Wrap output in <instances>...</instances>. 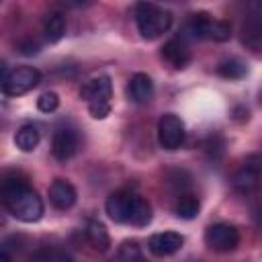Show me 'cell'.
<instances>
[{"mask_svg": "<svg viewBox=\"0 0 262 262\" xmlns=\"http://www.w3.org/2000/svg\"><path fill=\"white\" fill-rule=\"evenodd\" d=\"M0 199L6 211L25 223H35L43 217V201L41 196L27 184V180L18 176L4 178L0 184Z\"/></svg>", "mask_w": 262, "mask_h": 262, "instance_id": "obj_1", "label": "cell"}, {"mask_svg": "<svg viewBox=\"0 0 262 262\" xmlns=\"http://www.w3.org/2000/svg\"><path fill=\"white\" fill-rule=\"evenodd\" d=\"M135 20H137V29L143 39H158L170 29L172 14L156 4L141 2L135 6Z\"/></svg>", "mask_w": 262, "mask_h": 262, "instance_id": "obj_2", "label": "cell"}, {"mask_svg": "<svg viewBox=\"0 0 262 262\" xmlns=\"http://www.w3.org/2000/svg\"><path fill=\"white\" fill-rule=\"evenodd\" d=\"M188 33L194 39H211V41H229L231 39V25L227 20H215L207 12H196L188 20Z\"/></svg>", "mask_w": 262, "mask_h": 262, "instance_id": "obj_3", "label": "cell"}, {"mask_svg": "<svg viewBox=\"0 0 262 262\" xmlns=\"http://www.w3.org/2000/svg\"><path fill=\"white\" fill-rule=\"evenodd\" d=\"M39 82H41V72L37 68L23 66V68H16L6 74L2 92L8 96H20V94H27L29 90H33Z\"/></svg>", "mask_w": 262, "mask_h": 262, "instance_id": "obj_4", "label": "cell"}, {"mask_svg": "<svg viewBox=\"0 0 262 262\" xmlns=\"http://www.w3.org/2000/svg\"><path fill=\"white\" fill-rule=\"evenodd\" d=\"M184 123L178 115L166 113L158 123V141L164 149H178L184 143Z\"/></svg>", "mask_w": 262, "mask_h": 262, "instance_id": "obj_5", "label": "cell"}, {"mask_svg": "<svg viewBox=\"0 0 262 262\" xmlns=\"http://www.w3.org/2000/svg\"><path fill=\"white\" fill-rule=\"evenodd\" d=\"M239 233L233 225L227 223H213L205 229V244L215 252H229L237 246Z\"/></svg>", "mask_w": 262, "mask_h": 262, "instance_id": "obj_6", "label": "cell"}, {"mask_svg": "<svg viewBox=\"0 0 262 262\" xmlns=\"http://www.w3.org/2000/svg\"><path fill=\"white\" fill-rule=\"evenodd\" d=\"M80 96L90 102H108L113 96V84L108 76H94L86 80L80 88Z\"/></svg>", "mask_w": 262, "mask_h": 262, "instance_id": "obj_7", "label": "cell"}, {"mask_svg": "<svg viewBox=\"0 0 262 262\" xmlns=\"http://www.w3.org/2000/svg\"><path fill=\"white\" fill-rule=\"evenodd\" d=\"M78 151V135L74 129H57L51 139V154L55 160L66 162Z\"/></svg>", "mask_w": 262, "mask_h": 262, "instance_id": "obj_8", "label": "cell"}, {"mask_svg": "<svg viewBox=\"0 0 262 262\" xmlns=\"http://www.w3.org/2000/svg\"><path fill=\"white\" fill-rule=\"evenodd\" d=\"M260 178V158L258 156H250L244 166L233 174V188L239 192H250Z\"/></svg>", "mask_w": 262, "mask_h": 262, "instance_id": "obj_9", "label": "cell"}, {"mask_svg": "<svg viewBox=\"0 0 262 262\" xmlns=\"http://www.w3.org/2000/svg\"><path fill=\"white\" fill-rule=\"evenodd\" d=\"M133 194L129 192H113L106 203H104V209H106V215L115 221V223H129V215H131V207H133Z\"/></svg>", "mask_w": 262, "mask_h": 262, "instance_id": "obj_10", "label": "cell"}, {"mask_svg": "<svg viewBox=\"0 0 262 262\" xmlns=\"http://www.w3.org/2000/svg\"><path fill=\"white\" fill-rule=\"evenodd\" d=\"M184 244V237L176 231H160L149 237V252L156 256H172L176 254Z\"/></svg>", "mask_w": 262, "mask_h": 262, "instance_id": "obj_11", "label": "cell"}, {"mask_svg": "<svg viewBox=\"0 0 262 262\" xmlns=\"http://www.w3.org/2000/svg\"><path fill=\"white\" fill-rule=\"evenodd\" d=\"M49 201L55 209L66 211V209L74 207V203H76V188L63 178H55L49 184Z\"/></svg>", "mask_w": 262, "mask_h": 262, "instance_id": "obj_12", "label": "cell"}, {"mask_svg": "<svg viewBox=\"0 0 262 262\" xmlns=\"http://www.w3.org/2000/svg\"><path fill=\"white\" fill-rule=\"evenodd\" d=\"M127 96L137 102V104H143L147 102L151 96H154V82L147 74H133L129 84H127Z\"/></svg>", "mask_w": 262, "mask_h": 262, "instance_id": "obj_13", "label": "cell"}, {"mask_svg": "<svg viewBox=\"0 0 262 262\" xmlns=\"http://www.w3.org/2000/svg\"><path fill=\"white\" fill-rule=\"evenodd\" d=\"M162 57L176 70L184 68L188 61H190V51L186 49V45L180 41V39H170L164 43L162 47Z\"/></svg>", "mask_w": 262, "mask_h": 262, "instance_id": "obj_14", "label": "cell"}, {"mask_svg": "<svg viewBox=\"0 0 262 262\" xmlns=\"http://www.w3.org/2000/svg\"><path fill=\"white\" fill-rule=\"evenodd\" d=\"M86 237L92 244V248L98 250V252H106L108 246H111V237H108L106 227L100 221H96V219L86 223Z\"/></svg>", "mask_w": 262, "mask_h": 262, "instance_id": "obj_15", "label": "cell"}, {"mask_svg": "<svg viewBox=\"0 0 262 262\" xmlns=\"http://www.w3.org/2000/svg\"><path fill=\"white\" fill-rule=\"evenodd\" d=\"M43 33L49 43H57L66 33V16L61 12H49L43 25Z\"/></svg>", "mask_w": 262, "mask_h": 262, "instance_id": "obj_16", "label": "cell"}, {"mask_svg": "<svg viewBox=\"0 0 262 262\" xmlns=\"http://www.w3.org/2000/svg\"><path fill=\"white\" fill-rule=\"evenodd\" d=\"M39 129L33 127V125H23L16 135H14V145L20 149V151H33L37 145H39Z\"/></svg>", "mask_w": 262, "mask_h": 262, "instance_id": "obj_17", "label": "cell"}, {"mask_svg": "<svg viewBox=\"0 0 262 262\" xmlns=\"http://www.w3.org/2000/svg\"><path fill=\"white\" fill-rule=\"evenodd\" d=\"M151 221V207L145 199L135 196L133 199V207H131V215H129V223L137 225V227H145Z\"/></svg>", "mask_w": 262, "mask_h": 262, "instance_id": "obj_18", "label": "cell"}, {"mask_svg": "<svg viewBox=\"0 0 262 262\" xmlns=\"http://www.w3.org/2000/svg\"><path fill=\"white\" fill-rule=\"evenodd\" d=\"M199 209H201V203L194 194H182L174 207V211L180 219H194L199 215Z\"/></svg>", "mask_w": 262, "mask_h": 262, "instance_id": "obj_19", "label": "cell"}, {"mask_svg": "<svg viewBox=\"0 0 262 262\" xmlns=\"http://www.w3.org/2000/svg\"><path fill=\"white\" fill-rule=\"evenodd\" d=\"M217 74L223 76V78H229V80H239L248 74V66L242 61V59H225L217 66Z\"/></svg>", "mask_w": 262, "mask_h": 262, "instance_id": "obj_20", "label": "cell"}, {"mask_svg": "<svg viewBox=\"0 0 262 262\" xmlns=\"http://www.w3.org/2000/svg\"><path fill=\"white\" fill-rule=\"evenodd\" d=\"M29 262H72V256L59 248H41L29 258Z\"/></svg>", "mask_w": 262, "mask_h": 262, "instance_id": "obj_21", "label": "cell"}, {"mask_svg": "<svg viewBox=\"0 0 262 262\" xmlns=\"http://www.w3.org/2000/svg\"><path fill=\"white\" fill-rule=\"evenodd\" d=\"M119 258L123 262H141V250L137 242H123L119 248Z\"/></svg>", "mask_w": 262, "mask_h": 262, "instance_id": "obj_22", "label": "cell"}, {"mask_svg": "<svg viewBox=\"0 0 262 262\" xmlns=\"http://www.w3.org/2000/svg\"><path fill=\"white\" fill-rule=\"evenodd\" d=\"M57 106H59V96L55 92H43L37 98V108L41 113H53Z\"/></svg>", "mask_w": 262, "mask_h": 262, "instance_id": "obj_23", "label": "cell"}, {"mask_svg": "<svg viewBox=\"0 0 262 262\" xmlns=\"http://www.w3.org/2000/svg\"><path fill=\"white\" fill-rule=\"evenodd\" d=\"M88 108L94 119H104L111 113V102H90Z\"/></svg>", "mask_w": 262, "mask_h": 262, "instance_id": "obj_24", "label": "cell"}, {"mask_svg": "<svg viewBox=\"0 0 262 262\" xmlns=\"http://www.w3.org/2000/svg\"><path fill=\"white\" fill-rule=\"evenodd\" d=\"M18 51H20L23 55H35V53L39 51V43H37V41H33V39L20 41V43H18Z\"/></svg>", "mask_w": 262, "mask_h": 262, "instance_id": "obj_25", "label": "cell"}, {"mask_svg": "<svg viewBox=\"0 0 262 262\" xmlns=\"http://www.w3.org/2000/svg\"><path fill=\"white\" fill-rule=\"evenodd\" d=\"M4 80H6V63L0 59V90H2V84H4Z\"/></svg>", "mask_w": 262, "mask_h": 262, "instance_id": "obj_26", "label": "cell"}, {"mask_svg": "<svg viewBox=\"0 0 262 262\" xmlns=\"http://www.w3.org/2000/svg\"><path fill=\"white\" fill-rule=\"evenodd\" d=\"M0 262H12V260H10V256H8V254L0 252Z\"/></svg>", "mask_w": 262, "mask_h": 262, "instance_id": "obj_27", "label": "cell"}]
</instances>
